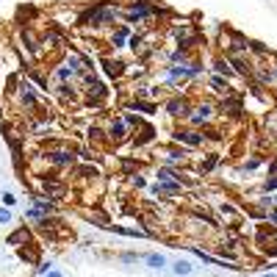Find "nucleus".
I'll use <instances>...</instances> for the list:
<instances>
[{"instance_id":"obj_35","label":"nucleus","mask_w":277,"mask_h":277,"mask_svg":"<svg viewBox=\"0 0 277 277\" xmlns=\"http://www.w3.org/2000/svg\"><path fill=\"white\" fill-rule=\"evenodd\" d=\"M260 277H277V272H263Z\"/></svg>"},{"instance_id":"obj_17","label":"nucleus","mask_w":277,"mask_h":277,"mask_svg":"<svg viewBox=\"0 0 277 277\" xmlns=\"http://www.w3.org/2000/svg\"><path fill=\"white\" fill-rule=\"evenodd\" d=\"M34 205L39 208V211H42L44 217H50V214H53V208H56V205H53V199H36Z\"/></svg>"},{"instance_id":"obj_25","label":"nucleus","mask_w":277,"mask_h":277,"mask_svg":"<svg viewBox=\"0 0 277 277\" xmlns=\"http://www.w3.org/2000/svg\"><path fill=\"white\" fill-rule=\"evenodd\" d=\"M263 191H266V194H272V191H277V175H269V180L263 183Z\"/></svg>"},{"instance_id":"obj_6","label":"nucleus","mask_w":277,"mask_h":277,"mask_svg":"<svg viewBox=\"0 0 277 277\" xmlns=\"http://www.w3.org/2000/svg\"><path fill=\"white\" fill-rule=\"evenodd\" d=\"M44 194H47V199H59L67 194V186H61V180H44L42 183Z\"/></svg>"},{"instance_id":"obj_19","label":"nucleus","mask_w":277,"mask_h":277,"mask_svg":"<svg viewBox=\"0 0 277 277\" xmlns=\"http://www.w3.org/2000/svg\"><path fill=\"white\" fill-rule=\"evenodd\" d=\"M138 260H144V255H138V252H122L119 255V263H138Z\"/></svg>"},{"instance_id":"obj_30","label":"nucleus","mask_w":277,"mask_h":277,"mask_svg":"<svg viewBox=\"0 0 277 277\" xmlns=\"http://www.w3.org/2000/svg\"><path fill=\"white\" fill-rule=\"evenodd\" d=\"M117 233H122V236H147L144 230H128V227H114Z\"/></svg>"},{"instance_id":"obj_13","label":"nucleus","mask_w":277,"mask_h":277,"mask_svg":"<svg viewBox=\"0 0 277 277\" xmlns=\"http://www.w3.org/2000/svg\"><path fill=\"white\" fill-rule=\"evenodd\" d=\"M22 103L36 105V89L31 86V83H25V86H22Z\"/></svg>"},{"instance_id":"obj_1","label":"nucleus","mask_w":277,"mask_h":277,"mask_svg":"<svg viewBox=\"0 0 277 277\" xmlns=\"http://www.w3.org/2000/svg\"><path fill=\"white\" fill-rule=\"evenodd\" d=\"M199 72V64H175L169 72H166V80L169 83H178V80H183V78H191V75H197Z\"/></svg>"},{"instance_id":"obj_7","label":"nucleus","mask_w":277,"mask_h":277,"mask_svg":"<svg viewBox=\"0 0 277 277\" xmlns=\"http://www.w3.org/2000/svg\"><path fill=\"white\" fill-rule=\"evenodd\" d=\"M150 14H153V9H150L147 3H130V9H128V20H147Z\"/></svg>"},{"instance_id":"obj_34","label":"nucleus","mask_w":277,"mask_h":277,"mask_svg":"<svg viewBox=\"0 0 277 277\" xmlns=\"http://www.w3.org/2000/svg\"><path fill=\"white\" fill-rule=\"evenodd\" d=\"M130 183H133V186H138V189H141V186H144V178H141V175H136V178H130Z\"/></svg>"},{"instance_id":"obj_3","label":"nucleus","mask_w":277,"mask_h":277,"mask_svg":"<svg viewBox=\"0 0 277 277\" xmlns=\"http://www.w3.org/2000/svg\"><path fill=\"white\" fill-rule=\"evenodd\" d=\"M144 266L153 269V272H161V269L169 266V258H166L164 252H147L144 255Z\"/></svg>"},{"instance_id":"obj_28","label":"nucleus","mask_w":277,"mask_h":277,"mask_svg":"<svg viewBox=\"0 0 277 277\" xmlns=\"http://www.w3.org/2000/svg\"><path fill=\"white\" fill-rule=\"evenodd\" d=\"M133 108H136V111H144V114H153V111H156V105H150V103H138V100L133 103Z\"/></svg>"},{"instance_id":"obj_27","label":"nucleus","mask_w":277,"mask_h":277,"mask_svg":"<svg viewBox=\"0 0 277 277\" xmlns=\"http://www.w3.org/2000/svg\"><path fill=\"white\" fill-rule=\"evenodd\" d=\"M122 122H125L128 128H136V125H141V119H138L136 114H125V119H122Z\"/></svg>"},{"instance_id":"obj_36","label":"nucleus","mask_w":277,"mask_h":277,"mask_svg":"<svg viewBox=\"0 0 277 277\" xmlns=\"http://www.w3.org/2000/svg\"><path fill=\"white\" fill-rule=\"evenodd\" d=\"M272 222H277V211H272Z\"/></svg>"},{"instance_id":"obj_12","label":"nucleus","mask_w":277,"mask_h":277,"mask_svg":"<svg viewBox=\"0 0 277 277\" xmlns=\"http://www.w3.org/2000/svg\"><path fill=\"white\" fill-rule=\"evenodd\" d=\"M214 72L222 75V78H230V75H233V67H230V61L227 59H217L214 61Z\"/></svg>"},{"instance_id":"obj_29","label":"nucleus","mask_w":277,"mask_h":277,"mask_svg":"<svg viewBox=\"0 0 277 277\" xmlns=\"http://www.w3.org/2000/svg\"><path fill=\"white\" fill-rule=\"evenodd\" d=\"M22 238H28V227L25 230H20V233H14V236H9V244H20Z\"/></svg>"},{"instance_id":"obj_24","label":"nucleus","mask_w":277,"mask_h":277,"mask_svg":"<svg viewBox=\"0 0 277 277\" xmlns=\"http://www.w3.org/2000/svg\"><path fill=\"white\" fill-rule=\"evenodd\" d=\"M258 166H260V158H255V156H252L250 161H247V164L241 166V172H255V169H258Z\"/></svg>"},{"instance_id":"obj_18","label":"nucleus","mask_w":277,"mask_h":277,"mask_svg":"<svg viewBox=\"0 0 277 277\" xmlns=\"http://www.w3.org/2000/svg\"><path fill=\"white\" fill-rule=\"evenodd\" d=\"M67 67L72 69L75 75H80V72H83V61H80L78 56H69V59H67Z\"/></svg>"},{"instance_id":"obj_33","label":"nucleus","mask_w":277,"mask_h":277,"mask_svg":"<svg viewBox=\"0 0 277 277\" xmlns=\"http://www.w3.org/2000/svg\"><path fill=\"white\" fill-rule=\"evenodd\" d=\"M89 138H92V141H100V138H103V130L92 128V130H89Z\"/></svg>"},{"instance_id":"obj_5","label":"nucleus","mask_w":277,"mask_h":277,"mask_svg":"<svg viewBox=\"0 0 277 277\" xmlns=\"http://www.w3.org/2000/svg\"><path fill=\"white\" fill-rule=\"evenodd\" d=\"M169 269H172L175 277H191V275H194V263H191V260H186V258L172 260V263H169Z\"/></svg>"},{"instance_id":"obj_31","label":"nucleus","mask_w":277,"mask_h":277,"mask_svg":"<svg viewBox=\"0 0 277 277\" xmlns=\"http://www.w3.org/2000/svg\"><path fill=\"white\" fill-rule=\"evenodd\" d=\"M11 222V208H0V225H9Z\"/></svg>"},{"instance_id":"obj_2","label":"nucleus","mask_w":277,"mask_h":277,"mask_svg":"<svg viewBox=\"0 0 277 277\" xmlns=\"http://www.w3.org/2000/svg\"><path fill=\"white\" fill-rule=\"evenodd\" d=\"M47 161L53 166H72L75 164V153H69V150H53V153H47Z\"/></svg>"},{"instance_id":"obj_23","label":"nucleus","mask_w":277,"mask_h":277,"mask_svg":"<svg viewBox=\"0 0 277 277\" xmlns=\"http://www.w3.org/2000/svg\"><path fill=\"white\" fill-rule=\"evenodd\" d=\"M59 95H61V100H75V89L64 83V86L59 89Z\"/></svg>"},{"instance_id":"obj_14","label":"nucleus","mask_w":277,"mask_h":277,"mask_svg":"<svg viewBox=\"0 0 277 277\" xmlns=\"http://www.w3.org/2000/svg\"><path fill=\"white\" fill-rule=\"evenodd\" d=\"M39 277H64V272H61V269H56L53 263H44V266L39 269Z\"/></svg>"},{"instance_id":"obj_10","label":"nucleus","mask_w":277,"mask_h":277,"mask_svg":"<svg viewBox=\"0 0 277 277\" xmlns=\"http://www.w3.org/2000/svg\"><path fill=\"white\" fill-rule=\"evenodd\" d=\"M153 191H156V194H161V191H166V194H178V191H183V183L180 180H161L158 186H153Z\"/></svg>"},{"instance_id":"obj_26","label":"nucleus","mask_w":277,"mask_h":277,"mask_svg":"<svg viewBox=\"0 0 277 277\" xmlns=\"http://www.w3.org/2000/svg\"><path fill=\"white\" fill-rule=\"evenodd\" d=\"M211 86H214V89H225L227 86V78H222V75H211Z\"/></svg>"},{"instance_id":"obj_8","label":"nucleus","mask_w":277,"mask_h":277,"mask_svg":"<svg viewBox=\"0 0 277 277\" xmlns=\"http://www.w3.org/2000/svg\"><path fill=\"white\" fill-rule=\"evenodd\" d=\"M189 117H191V125H194V128H199V125H205V122L214 117V108H211V105H199L197 111L189 114Z\"/></svg>"},{"instance_id":"obj_11","label":"nucleus","mask_w":277,"mask_h":277,"mask_svg":"<svg viewBox=\"0 0 277 277\" xmlns=\"http://www.w3.org/2000/svg\"><path fill=\"white\" fill-rule=\"evenodd\" d=\"M125 133H128V125H125L122 119H114L111 130H108V136H111L114 141H122V138H125Z\"/></svg>"},{"instance_id":"obj_20","label":"nucleus","mask_w":277,"mask_h":277,"mask_svg":"<svg viewBox=\"0 0 277 277\" xmlns=\"http://www.w3.org/2000/svg\"><path fill=\"white\" fill-rule=\"evenodd\" d=\"M217 161H219L217 156H208L205 161H202V166H199V169H202V175H208V172H214V169H217Z\"/></svg>"},{"instance_id":"obj_32","label":"nucleus","mask_w":277,"mask_h":277,"mask_svg":"<svg viewBox=\"0 0 277 277\" xmlns=\"http://www.w3.org/2000/svg\"><path fill=\"white\" fill-rule=\"evenodd\" d=\"M14 202H17V197H14V194H6V191H3V205L9 208V205H14Z\"/></svg>"},{"instance_id":"obj_4","label":"nucleus","mask_w":277,"mask_h":277,"mask_svg":"<svg viewBox=\"0 0 277 277\" xmlns=\"http://www.w3.org/2000/svg\"><path fill=\"white\" fill-rule=\"evenodd\" d=\"M175 138H178L180 144H186V147H199L205 136H202V133H194V130H178V133H175Z\"/></svg>"},{"instance_id":"obj_15","label":"nucleus","mask_w":277,"mask_h":277,"mask_svg":"<svg viewBox=\"0 0 277 277\" xmlns=\"http://www.w3.org/2000/svg\"><path fill=\"white\" fill-rule=\"evenodd\" d=\"M56 78H59L61 83H67V80H72V78H75V72H72V69H69L67 64H64V67H59V69H56Z\"/></svg>"},{"instance_id":"obj_9","label":"nucleus","mask_w":277,"mask_h":277,"mask_svg":"<svg viewBox=\"0 0 277 277\" xmlns=\"http://www.w3.org/2000/svg\"><path fill=\"white\" fill-rule=\"evenodd\" d=\"M166 114H172V117H186L189 114V103L183 100V97H175L166 103Z\"/></svg>"},{"instance_id":"obj_16","label":"nucleus","mask_w":277,"mask_h":277,"mask_svg":"<svg viewBox=\"0 0 277 277\" xmlns=\"http://www.w3.org/2000/svg\"><path fill=\"white\" fill-rule=\"evenodd\" d=\"M130 36V28H119V31H117V34H114V47H122V44H125V39H128Z\"/></svg>"},{"instance_id":"obj_22","label":"nucleus","mask_w":277,"mask_h":277,"mask_svg":"<svg viewBox=\"0 0 277 277\" xmlns=\"http://www.w3.org/2000/svg\"><path fill=\"white\" fill-rule=\"evenodd\" d=\"M103 64H105V69H108L111 78H117V75L122 72V64H114V61H103Z\"/></svg>"},{"instance_id":"obj_21","label":"nucleus","mask_w":277,"mask_h":277,"mask_svg":"<svg viewBox=\"0 0 277 277\" xmlns=\"http://www.w3.org/2000/svg\"><path fill=\"white\" fill-rule=\"evenodd\" d=\"M25 219H31V222H42V219H47V217H44L42 211L34 205V208H28V211H25Z\"/></svg>"}]
</instances>
